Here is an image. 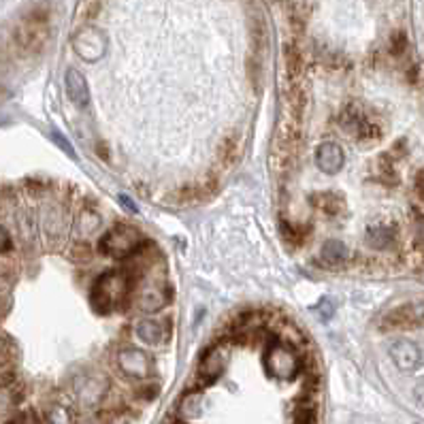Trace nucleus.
Instances as JSON below:
<instances>
[{"label":"nucleus","mask_w":424,"mask_h":424,"mask_svg":"<svg viewBox=\"0 0 424 424\" xmlns=\"http://www.w3.org/2000/svg\"><path fill=\"white\" fill-rule=\"evenodd\" d=\"M51 137H53V141H55V143H58V145H60V147H62L64 152H68V154L73 156V147H70V145H68V143L64 141V137H62L60 132H53Z\"/></svg>","instance_id":"obj_27"},{"label":"nucleus","mask_w":424,"mask_h":424,"mask_svg":"<svg viewBox=\"0 0 424 424\" xmlns=\"http://www.w3.org/2000/svg\"><path fill=\"white\" fill-rule=\"evenodd\" d=\"M320 258L329 269H339L348 260V245L344 241H337V239L327 241L320 250Z\"/></svg>","instance_id":"obj_18"},{"label":"nucleus","mask_w":424,"mask_h":424,"mask_svg":"<svg viewBox=\"0 0 424 424\" xmlns=\"http://www.w3.org/2000/svg\"><path fill=\"white\" fill-rule=\"evenodd\" d=\"M312 203H314V207L318 211H322L329 218H335V216H339L346 209V198L339 192H331V190L316 192L312 196Z\"/></svg>","instance_id":"obj_16"},{"label":"nucleus","mask_w":424,"mask_h":424,"mask_svg":"<svg viewBox=\"0 0 424 424\" xmlns=\"http://www.w3.org/2000/svg\"><path fill=\"white\" fill-rule=\"evenodd\" d=\"M145 239L141 230L132 224H115L105 230L98 239V252L107 258H132L145 248Z\"/></svg>","instance_id":"obj_2"},{"label":"nucleus","mask_w":424,"mask_h":424,"mask_svg":"<svg viewBox=\"0 0 424 424\" xmlns=\"http://www.w3.org/2000/svg\"><path fill=\"white\" fill-rule=\"evenodd\" d=\"M132 292V277L122 271H109L94 280L90 288V305L96 314H111L126 305Z\"/></svg>","instance_id":"obj_1"},{"label":"nucleus","mask_w":424,"mask_h":424,"mask_svg":"<svg viewBox=\"0 0 424 424\" xmlns=\"http://www.w3.org/2000/svg\"><path fill=\"white\" fill-rule=\"evenodd\" d=\"M292 424H316V408L309 401H303L295 410V420Z\"/></svg>","instance_id":"obj_22"},{"label":"nucleus","mask_w":424,"mask_h":424,"mask_svg":"<svg viewBox=\"0 0 424 424\" xmlns=\"http://www.w3.org/2000/svg\"><path fill=\"white\" fill-rule=\"evenodd\" d=\"M105 393H107V380L102 376H90L77 388V399H79L81 406L92 408V406H96V403L102 401Z\"/></svg>","instance_id":"obj_14"},{"label":"nucleus","mask_w":424,"mask_h":424,"mask_svg":"<svg viewBox=\"0 0 424 424\" xmlns=\"http://www.w3.org/2000/svg\"><path fill=\"white\" fill-rule=\"evenodd\" d=\"M21 391L15 382H2L0 384V416L6 414L15 403H19Z\"/></svg>","instance_id":"obj_21"},{"label":"nucleus","mask_w":424,"mask_h":424,"mask_svg":"<svg viewBox=\"0 0 424 424\" xmlns=\"http://www.w3.org/2000/svg\"><path fill=\"white\" fill-rule=\"evenodd\" d=\"M416 186H418V192H420V196H423L424 201V171L418 175V179H416Z\"/></svg>","instance_id":"obj_28"},{"label":"nucleus","mask_w":424,"mask_h":424,"mask_svg":"<svg viewBox=\"0 0 424 424\" xmlns=\"http://www.w3.org/2000/svg\"><path fill=\"white\" fill-rule=\"evenodd\" d=\"M137 337L147 346H160L169 339V329L160 320L145 318L137 324Z\"/></svg>","instance_id":"obj_15"},{"label":"nucleus","mask_w":424,"mask_h":424,"mask_svg":"<svg viewBox=\"0 0 424 424\" xmlns=\"http://www.w3.org/2000/svg\"><path fill=\"white\" fill-rule=\"evenodd\" d=\"M49 424H73V416L66 408L62 406H55L49 410V416H47Z\"/></svg>","instance_id":"obj_23"},{"label":"nucleus","mask_w":424,"mask_h":424,"mask_svg":"<svg viewBox=\"0 0 424 424\" xmlns=\"http://www.w3.org/2000/svg\"><path fill=\"white\" fill-rule=\"evenodd\" d=\"M316 164L322 173L335 175L344 169L346 164V152L339 143L335 141H324L316 149Z\"/></svg>","instance_id":"obj_10"},{"label":"nucleus","mask_w":424,"mask_h":424,"mask_svg":"<svg viewBox=\"0 0 424 424\" xmlns=\"http://www.w3.org/2000/svg\"><path fill=\"white\" fill-rule=\"evenodd\" d=\"M388 354H391L393 363H395L401 371H414V369H418L420 363H423V352H420V348H418L414 341H408V339L393 341L391 348H388Z\"/></svg>","instance_id":"obj_8"},{"label":"nucleus","mask_w":424,"mask_h":424,"mask_svg":"<svg viewBox=\"0 0 424 424\" xmlns=\"http://www.w3.org/2000/svg\"><path fill=\"white\" fill-rule=\"evenodd\" d=\"M397 241V228L393 224H373L367 228V243L376 250H388Z\"/></svg>","instance_id":"obj_17"},{"label":"nucleus","mask_w":424,"mask_h":424,"mask_svg":"<svg viewBox=\"0 0 424 424\" xmlns=\"http://www.w3.org/2000/svg\"><path fill=\"white\" fill-rule=\"evenodd\" d=\"M0 359H2V344H0Z\"/></svg>","instance_id":"obj_29"},{"label":"nucleus","mask_w":424,"mask_h":424,"mask_svg":"<svg viewBox=\"0 0 424 424\" xmlns=\"http://www.w3.org/2000/svg\"><path fill=\"white\" fill-rule=\"evenodd\" d=\"M241 156V137L239 134H230L222 141L220 147V162L224 166H233Z\"/></svg>","instance_id":"obj_20"},{"label":"nucleus","mask_w":424,"mask_h":424,"mask_svg":"<svg viewBox=\"0 0 424 424\" xmlns=\"http://www.w3.org/2000/svg\"><path fill=\"white\" fill-rule=\"evenodd\" d=\"M13 250V239L9 235V230L0 224V254H9Z\"/></svg>","instance_id":"obj_25"},{"label":"nucleus","mask_w":424,"mask_h":424,"mask_svg":"<svg viewBox=\"0 0 424 424\" xmlns=\"http://www.w3.org/2000/svg\"><path fill=\"white\" fill-rule=\"evenodd\" d=\"M280 230H282V237H284L286 243L299 248V245H303V243L307 241V237L312 235V224H307V222L299 224V222H286V220H282Z\"/></svg>","instance_id":"obj_19"},{"label":"nucleus","mask_w":424,"mask_h":424,"mask_svg":"<svg viewBox=\"0 0 424 424\" xmlns=\"http://www.w3.org/2000/svg\"><path fill=\"white\" fill-rule=\"evenodd\" d=\"M265 367H267L269 376H273L277 380H292L301 373L303 363L290 344L273 341L265 354Z\"/></svg>","instance_id":"obj_4"},{"label":"nucleus","mask_w":424,"mask_h":424,"mask_svg":"<svg viewBox=\"0 0 424 424\" xmlns=\"http://www.w3.org/2000/svg\"><path fill=\"white\" fill-rule=\"evenodd\" d=\"M117 367L120 371L130 380H147L154 373L152 359L139 350V348H126L117 354Z\"/></svg>","instance_id":"obj_6"},{"label":"nucleus","mask_w":424,"mask_h":424,"mask_svg":"<svg viewBox=\"0 0 424 424\" xmlns=\"http://www.w3.org/2000/svg\"><path fill=\"white\" fill-rule=\"evenodd\" d=\"M100 224H102L100 213H98L94 207H88V205L81 207L79 213H77V218H75V222H73L77 241H83V243H85V239L92 237V235L100 228Z\"/></svg>","instance_id":"obj_13"},{"label":"nucleus","mask_w":424,"mask_h":424,"mask_svg":"<svg viewBox=\"0 0 424 424\" xmlns=\"http://www.w3.org/2000/svg\"><path fill=\"white\" fill-rule=\"evenodd\" d=\"M175 424H184V423H175Z\"/></svg>","instance_id":"obj_30"},{"label":"nucleus","mask_w":424,"mask_h":424,"mask_svg":"<svg viewBox=\"0 0 424 424\" xmlns=\"http://www.w3.org/2000/svg\"><path fill=\"white\" fill-rule=\"evenodd\" d=\"M64 83H66V94H68L70 102L77 105L79 109H83L90 102V90H88V81L83 79V75L77 68H68L64 75Z\"/></svg>","instance_id":"obj_12"},{"label":"nucleus","mask_w":424,"mask_h":424,"mask_svg":"<svg viewBox=\"0 0 424 424\" xmlns=\"http://www.w3.org/2000/svg\"><path fill=\"white\" fill-rule=\"evenodd\" d=\"M6 424H36V418L32 414H19V416L11 418Z\"/></svg>","instance_id":"obj_26"},{"label":"nucleus","mask_w":424,"mask_h":424,"mask_svg":"<svg viewBox=\"0 0 424 424\" xmlns=\"http://www.w3.org/2000/svg\"><path fill=\"white\" fill-rule=\"evenodd\" d=\"M173 299V290L166 284V280L158 277V275H149L143 277V284L134 297V303L141 312L145 314H154L162 307H166Z\"/></svg>","instance_id":"obj_5"},{"label":"nucleus","mask_w":424,"mask_h":424,"mask_svg":"<svg viewBox=\"0 0 424 424\" xmlns=\"http://www.w3.org/2000/svg\"><path fill=\"white\" fill-rule=\"evenodd\" d=\"M339 124L354 141L373 143L382 137L378 117L361 102H348L339 113Z\"/></svg>","instance_id":"obj_3"},{"label":"nucleus","mask_w":424,"mask_h":424,"mask_svg":"<svg viewBox=\"0 0 424 424\" xmlns=\"http://www.w3.org/2000/svg\"><path fill=\"white\" fill-rule=\"evenodd\" d=\"M224 367H226V352H224V348L222 346H211L205 352V356L201 359L198 378L205 384H211V382H216L224 373Z\"/></svg>","instance_id":"obj_11"},{"label":"nucleus","mask_w":424,"mask_h":424,"mask_svg":"<svg viewBox=\"0 0 424 424\" xmlns=\"http://www.w3.org/2000/svg\"><path fill=\"white\" fill-rule=\"evenodd\" d=\"M384 329H414V327H424V301L408 303L403 307L393 309L384 320Z\"/></svg>","instance_id":"obj_7"},{"label":"nucleus","mask_w":424,"mask_h":424,"mask_svg":"<svg viewBox=\"0 0 424 424\" xmlns=\"http://www.w3.org/2000/svg\"><path fill=\"white\" fill-rule=\"evenodd\" d=\"M75 51L83 58V60H90V62H94V60H98L102 53H105V45H107V41H105V36H102V32L100 30H96V28H85V30H81L77 36H75Z\"/></svg>","instance_id":"obj_9"},{"label":"nucleus","mask_w":424,"mask_h":424,"mask_svg":"<svg viewBox=\"0 0 424 424\" xmlns=\"http://www.w3.org/2000/svg\"><path fill=\"white\" fill-rule=\"evenodd\" d=\"M181 414L184 416H198L201 414V397L198 395H188L181 401Z\"/></svg>","instance_id":"obj_24"}]
</instances>
